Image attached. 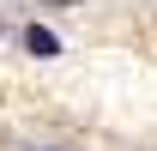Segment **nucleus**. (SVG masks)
Here are the masks:
<instances>
[{"label":"nucleus","instance_id":"f03ea898","mask_svg":"<svg viewBox=\"0 0 157 151\" xmlns=\"http://www.w3.org/2000/svg\"><path fill=\"white\" fill-rule=\"evenodd\" d=\"M36 151H60V145H36Z\"/></svg>","mask_w":157,"mask_h":151},{"label":"nucleus","instance_id":"7ed1b4c3","mask_svg":"<svg viewBox=\"0 0 157 151\" xmlns=\"http://www.w3.org/2000/svg\"><path fill=\"white\" fill-rule=\"evenodd\" d=\"M0 30H6V18H0Z\"/></svg>","mask_w":157,"mask_h":151},{"label":"nucleus","instance_id":"f257e3e1","mask_svg":"<svg viewBox=\"0 0 157 151\" xmlns=\"http://www.w3.org/2000/svg\"><path fill=\"white\" fill-rule=\"evenodd\" d=\"M24 48H30L36 60H55L60 55V37L48 30V24H30V30H24Z\"/></svg>","mask_w":157,"mask_h":151}]
</instances>
